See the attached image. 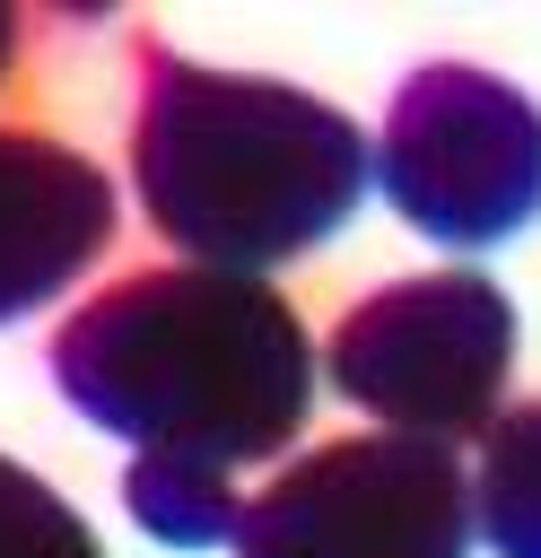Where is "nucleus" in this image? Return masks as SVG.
<instances>
[{
  "label": "nucleus",
  "instance_id": "obj_1",
  "mask_svg": "<svg viewBox=\"0 0 541 558\" xmlns=\"http://www.w3.org/2000/svg\"><path fill=\"white\" fill-rule=\"evenodd\" d=\"M61 401L131 453H192L218 471L279 462L314 410V340L270 279L157 262L122 270L52 331Z\"/></svg>",
  "mask_w": 541,
  "mask_h": 558
},
{
  "label": "nucleus",
  "instance_id": "obj_2",
  "mask_svg": "<svg viewBox=\"0 0 541 558\" xmlns=\"http://www.w3.org/2000/svg\"><path fill=\"white\" fill-rule=\"evenodd\" d=\"M131 183L148 227L183 262L262 279L358 218L375 183V140L288 78L209 70L183 61L166 35H140Z\"/></svg>",
  "mask_w": 541,
  "mask_h": 558
},
{
  "label": "nucleus",
  "instance_id": "obj_3",
  "mask_svg": "<svg viewBox=\"0 0 541 558\" xmlns=\"http://www.w3.org/2000/svg\"><path fill=\"white\" fill-rule=\"evenodd\" d=\"M515 296L489 270H419L366 288L332 340H323V384L375 418V436H419V445H462L489 436L515 401Z\"/></svg>",
  "mask_w": 541,
  "mask_h": 558
},
{
  "label": "nucleus",
  "instance_id": "obj_4",
  "mask_svg": "<svg viewBox=\"0 0 541 558\" xmlns=\"http://www.w3.org/2000/svg\"><path fill=\"white\" fill-rule=\"evenodd\" d=\"M375 192L445 253L515 244L541 218V105L480 61H419L375 122Z\"/></svg>",
  "mask_w": 541,
  "mask_h": 558
},
{
  "label": "nucleus",
  "instance_id": "obj_5",
  "mask_svg": "<svg viewBox=\"0 0 541 558\" xmlns=\"http://www.w3.org/2000/svg\"><path fill=\"white\" fill-rule=\"evenodd\" d=\"M471 471L419 436H332L244 497L236 558H471Z\"/></svg>",
  "mask_w": 541,
  "mask_h": 558
},
{
  "label": "nucleus",
  "instance_id": "obj_6",
  "mask_svg": "<svg viewBox=\"0 0 541 558\" xmlns=\"http://www.w3.org/2000/svg\"><path fill=\"white\" fill-rule=\"evenodd\" d=\"M113 235H122L113 174L52 131L0 122V323L70 296L113 253Z\"/></svg>",
  "mask_w": 541,
  "mask_h": 558
},
{
  "label": "nucleus",
  "instance_id": "obj_7",
  "mask_svg": "<svg viewBox=\"0 0 541 558\" xmlns=\"http://www.w3.org/2000/svg\"><path fill=\"white\" fill-rule=\"evenodd\" d=\"M122 506H131V523H140L148 541H166V549H236V541H244L236 471L192 462V453H131Z\"/></svg>",
  "mask_w": 541,
  "mask_h": 558
},
{
  "label": "nucleus",
  "instance_id": "obj_8",
  "mask_svg": "<svg viewBox=\"0 0 541 558\" xmlns=\"http://www.w3.org/2000/svg\"><path fill=\"white\" fill-rule=\"evenodd\" d=\"M471 523L497 558H541V401H515L471 462Z\"/></svg>",
  "mask_w": 541,
  "mask_h": 558
},
{
  "label": "nucleus",
  "instance_id": "obj_9",
  "mask_svg": "<svg viewBox=\"0 0 541 558\" xmlns=\"http://www.w3.org/2000/svg\"><path fill=\"white\" fill-rule=\"evenodd\" d=\"M0 558H105V541L52 480L0 453Z\"/></svg>",
  "mask_w": 541,
  "mask_h": 558
},
{
  "label": "nucleus",
  "instance_id": "obj_10",
  "mask_svg": "<svg viewBox=\"0 0 541 558\" xmlns=\"http://www.w3.org/2000/svg\"><path fill=\"white\" fill-rule=\"evenodd\" d=\"M9 61H17V9L0 0V78H9Z\"/></svg>",
  "mask_w": 541,
  "mask_h": 558
}]
</instances>
